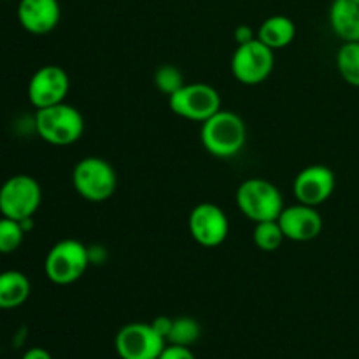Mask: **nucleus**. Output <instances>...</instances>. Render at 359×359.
Masks as SVG:
<instances>
[{"instance_id": "obj_1", "label": "nucleus", "mask_w": 359, "mask_h": 359, "mask_svg": "<svg viewBox=\"0 0 359 359\" xmlns=\"http://www.w3.org/2000/svg\"><path fill=\"white\" fill-rule=\"evenodd\" d=\"M200 140L203 149L216 158H233L244 149L248 140L245 123L237 112L221 109L202 123Z\"/></svg>"}, {"instance_id": "obj_2", "label": "nucleus", "mask_w": 359, "mask_h": 359, "mask_svg": "<svg viewBox=\"0 0 359 359\" xmlns=\"http://www.w3.org/2000/svg\"><path fill=\"white\" fill-rule=\"evenodd\" d=\"M37 135L51 146H72L83 137L84 118L74 105L56 104L51 107L37 109L34 118Z\"/></svg>"}, {"instance_id": "obj_3", "label": "nucleus", "mask_w": 359, "mask_h": 359, "mask_svg": "<svg viewBox=\"0 0 359 359\" xmlns=\"http://www.w3.org/2000/svg\"><path fill=\"white\" fill-rule=\"evenodd\" d=\"M237 207L252 223L279 219L284 205L280 189L262 177H251L241 182L235 193Z\"/></svg>"}, {"instance_id": "obj_4", "label": "nucleus", "mask_w": 359, "mask_h": 359, "mask_svg": "<svg viewBox=\"0 0 359 359\" xmlns=\"http://www.w3.org/2000/svg\"><path fill=\"white\" fill-rule=\"evenodd\" d=\"M91 263L90 249L76 238H63L48 251L44 273L56 286H70L86 273Z\"/></svg>"}, {"instance_id": "obj_5", "label": "nucleus", "mask_w": 359, "mask_h": 359, "mask_svg": "<svg viewBox=\"0 0 359 359\" xmlns=\"http://www.w3.org/2000/svg\"><path fill=\"white\" fill-rule=\"evenodd\" d=\"M72 184L77 195L86 202L100 203L111 198L118 188V174L107 160L86 156L72 170Z\"/></svg>"}, {"instance_id": "obj_6", "label": "nucleus", "mask_w": 359, "mask_h": 359, "mask_svg": "<svg viewBox=\"0 0 359 359\" xmlns=\"http://www.w3.org/2000/svg\"><path fill=\"white\" fill-rule=\"evenodd\" d=\"M42 203V188L32 175L16 174L0 186V214L14 221L30 219Z\"/></svg>"}, {"instance_id": "obj_7", "label": "nucleus", "mask_w": 359, "mask_h": 359, "mask_svg": "<svg viewBox=\"0 0 359 359\" xmlns=\"http://www.w3.org/2000/svg\"><path fill=\"white\" fill-rule=\"evenodd\" d=\"M168 105L175 116L195 123L207 121L223 109L219 91L207 83H184L168 97Z\"/></svg>"}, {"instance_id": "obj_8", "label": "nucleus", "mask_w": 359, "mask_h": 359, "mask_svg": "<svg viewBox=\"0 0 359 359\" xmlns=\"http://www.w3.org/2000/svg\"><path fill=\"white\" fill-rule=\"evenodd\" d=\"M276 63V51L258 39L238 44L231 56L230 69L235 79L245 86H258L270 77Z\"/></svg>"}, {"instance_id": "obj_9", "label": "nucleus", "mask_w": 359, "mask_h": 359, "mask_svg": "<svg viewBox=\"0 0 359 359\" xmlns=\"http://www.w3.org/2000/svg\"><path fill=\"white\" fill-rule=\"evenodd\" d=\"M167 340L153 328L151 323H128L114 339L119 359H158Z\"/></svg>"}, {"instance_id": "obj_10", "label": "nucleus", "mask_w": 359, "mask_h": 359, "mask_svg": "<svg viewBox=\"0 0 359 359\" xmlns=\"http://www.w3.org/2000/svg\"><path fill=\"white\" fill-rule=\"evenodd\" d=\"M188 230L193 241L202 248H217L230 233V221L219 205L210 202L198 203L188 217Z\"/></svg>"}, {"instance_id": "obj_11", "label": "nucleus", "mask_w": 359, "mask_h": 359, "mask_svg": "<svg viewBox=\"0 0 359 359\" xmlns=\"http://www.w3.org/2000/svg\"><path fill=\"white\" fill-rule=\"evenodd\" d=\"M70 91V77L60 65H44L34 72L27 86V97L35 109L51 107L65 102Z\"/></svg>"}, {"instance_id": "obj_12", "label": "nucleus", "mask_w": 359, "mask_h": 359, "mask_svg": "<svg viewBox=\"0 0 359 359\" xmlns=\"http://www.w3.org/2000/svg\"><path fill=\"white\" fill-rule=\"evenodd\" d=\"M337 186L335 172L326 165H309L298 172L293 181V193L300 203L319 207L333 195Z\"/></svg>"}, {"instance_id": "obj_13", "label": "nucleus", "mask_w": 359, "mask_h": 359, "mask_svg": "<svg viewBox=\"0 0 359 359\" xmlns=\"http://www.w3.org/2000/svg\"><path fill=\"white\" fill-rule=\"evenodd\" d=\"M277 221L283 228L286 241L311 242L316 241L323 231V216L318 207L300 202L297 205L284 207Z\"/></svg>"}, {"instance_id": "obj_14", "label": "nucleus", "mask_w": 359, "mask_h": 359, "mask_svg": "<svg viewBox=\"0 0 359 359\" xmlns=\"http://www.w3.org/2000/svg\"><path fill=\"white\" fill-rule=\"evenodd\" d=\"M62 18L58 0H20L18 21L32 35H46L55 30Z\"/></svg>"}, {"instance_id": "obj_15", "label": "nucleus", "mask_w": 359, "mask_h": 359, "mask_svg": "<svg viewBox=\"0 0 359 359\" xmlns=\"http://www.w3.org/2000/svg\"><path fill=\"white\" fill-rule=\"evenodd\" d=\"M328 20L333 34L344 42L359 41V0H333Z\"/></svg>"}, {"instance_id": "obj_16", "label": "nucleus", "mask_w": 359, "mask_h": 359, "mask_svg": "<svg viewBox=\"0 0 359 359\" xmlns=\"http://www.w3.org/2000/svg\"><path fill=\"white\" fill-rule=\"evenodd\" d=\"M294 37H297V25L284 14L266 18L256 30V39L269 46L272 51L287 48L294 41Z\"/></svg>"}, {"instance_id": "obj_17", "label": "nucleus", "mask_w": 359, "mask_h": 359, "mask_svg": "<svg viewBox=\"0 0 359 359\" xmlns=\"http://www.w3.org/2000/svg\"><path fill=\"white\" fill-rule=\"evenodd\" d=\"M32 293L28 277L20 270L0 272V311H13L21 307Z\"/></svg>"}, {"instance_id": "obj_18", "label": "nucleus", "mask_w": 359, "mask_h": 359, "mask_svg": "<svg viewBox=\"0 0 359 359\" xmlns=\"http://www.w3.org/2000/svg\"><path fill=\"white\" fill-rule=\"evenodd\" d=\"M337 70L349 86L359 88V41L344 42L337 53Z\"/></svg>"}, {"instance_id": "obj_19", "label": "nucleus", "mask_w": 359, "mask_h": 359, "mask_svg": "<svg viewBox=\"0 0 359 359\" xmlns=\"http://www.w3.org/2000/svg\"><path fill=\"white\" fill-rule=\"evenodd\" d=\"M286 241L280 228L279 221H262V223H255V230H252V242L256 248L263 252H276L277 249L283 245Z\"/></svg>"}, {"instance_id": "obj_20", "label": "nucleus", "mask_w": 359, "mask_h": 359, "mask_svg": "<svg viewBox=\"0 0 359 359\" xmlns=\"http://www.w3.org/2000/svg\"><path fill=\"white\" fill-rule=\"evenodd\" d=\"M200 335H202L200 323L189 316H181V318H174V321H172V330L168 333L167 344L191 347L200 339Z\"/></svg>"}, {"instance_id": "obj_21", "label": "nucleus", "mask_w": 359, "mask_h": 359, "mask_svg": "<svg viewBox=\"0 0 359 359\" xmlns=\"http://www.w3.org/2000/svg\"><path fill=\"white\" fill-rule=\"evenodd\" d=\"M25 230L21 228L20 221L4 217L0 219V255H11L18 251L23 244Z\"/></svg>"}, {"instance_id": "obj_22", "label": "nucleus", "mask_w": 359, "mask_h": 359, "mask_svg": "<svg viewBox=\"0 0 359 359\" xmlns=\"http://www.w3.org/2000/svg\"><path fill=\"white\" fill-rule=\"evenodd\" d=\"M154 84H156L158 91L170 97L184 84V76L175 65H161L154 72Z\"/></svg>"}, {"instance_id": "obj_23", "label": "nucleus", "mask_w": 359, "mask_h": 359, "mask_svg": "<svg viewBox=\"0 0 359 359\" xmlns=\"http://www.w3.org/2000/svg\"><path fill=\"white\" fill-rule=\"evenodd\" d=\"M158 359H196V356L193 354V351L189 347L167 344Z\"/></svg>"}, {"instance_id": "obj_24", "label": "nucleus", "mask_w": 359, "mask_h": 359, "mask_svg": "<svg viewBox=\"0 0 359 359\" xmlns=\"http://www.w3.org/2000/svg\"><path fill=\"white\" fill-rule=\"evenodd\" d=\"M172 321H174V318H167V316H160V318L153 319V328L156 330L158 333H160L161 337H163L165 340L168 339V333H170L172 330Z\"/></svg>"}, {"instance_id": "obj_25", "label": "nucleus", "mask_w": 359, "mask_h": 359, "mask_svg": "<svg viewBox=\"0 0 359 359\" xmlns=\"http://www.w3.org/2000/svg\"><path fill=\"white\" fill-rule=\"evenodd\" d=\"M233 37L235 41H237V44H245V42L256 39V34L251 27H248V25H241V27L235 28Z\"/></svg>"}, {"instance_id": "obj_26", "label": "nucleus", "mask_w": 359, "mask_h": 359, "mask_svg": "<svg viewBox=\"0 0 359 359\" xmlns=\"http://www.w3.org/2000/svg\"><path fill=\"white\" fill-rule=\"evenodd\" d=\"M21 359H53V356L46 349H42V347H32V349H28L21 356Z\"/></svg>"}]
</instances>
